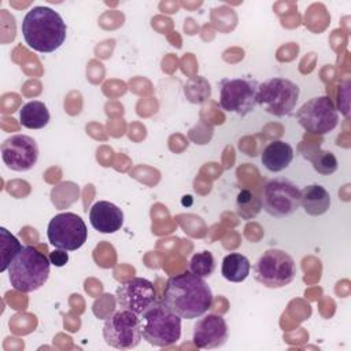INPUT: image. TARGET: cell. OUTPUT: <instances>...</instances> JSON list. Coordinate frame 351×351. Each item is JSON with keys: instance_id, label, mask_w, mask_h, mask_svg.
<instances>
[{"instance_id": "3", "label": "cell", "mask_w": 351, "mask_h": 351, "mask_svg": "<svg viewBox=\"0 0 351 351\" xmlns=\"http://www.w3.org/2000/svg\"><path fill=\"white\" fill-rule=\"evenodd\" d=\"M51 270V261L32 245H25L8 266V280L14 289L29 293L41 288Z\"/></svg>"}, {"instance_id": "12", "label": "cell", "mask_w": 351, "mask_h": 351, "mask_svg": "<svg viewBox=\"0 0 351 351\" xmlns=\"http://www.w3.org/2000/svg\"><path fill=\"white\" fill-rule=\"evenodd\" d=\"M115 298L122 310H129L137 315H143L158 303L154 284L143 277H132L121 282Z\"/></svg>"}, {"instance_id": "2", "label": "cell", "mask_w": 351, "mask_h": 351, "mask_svg": "<svg viewBox=\"0 0 351 351\" xmlns=\"http://www.w3.org/2000/svg\"><path fill=\"white\" fill-rule=\"evenodd\" d=\"M25 43L34 51L51 53L66 40L67 26L60 14L49 7L37 5L30 8L22 21Z\"/></svg>"}, {"instance_id": "10", "label": "cell", "mask_w": 351, "mask_h": 351, "mask_svg": "<svg viewBox=\"0 0 351 351\" xmlns=\"http://www.w3.org/2000/svg\"><path fill=\"white\" fill-rule=\"evenodd\" d=\"M47 237L55 248L75 251L85 244L88 229L80 215L74 213H60L49 221Z\"/></svg>"}, {"instance_id": "16", "label": "cell", "mask_w": 351, "mask_h": 351, "mask_svg": "<svg viewBox=\"0 0 351 351\" xmlns=\"http://www.w3.org/2000/svg\"><path fill=\"white\" fill-rule=\"evenodd\" d=\"M293 159V148L282 140L270 141L262 151L261 162L271 173L285 170Z\"/></svg>"}, {"instance_id": "22", "label": "cell", "mask_w": 351, "mask_h": 351, "mask_svg": "<svg viewBox=\"0 0 351 351\" xmlns=\"http://www.w3.org/2000/svg\"><path fill=\"white\" fill-rule=\"evenodd\" d=\"M215 270V259L210 251H200L192 255L189 261V271L197 277H210Z\"/></svg>"}, {"instance_id": "18", "label": "cell", "mask_w": 351, "mask_h": 351, "mask_svg": "<svg viewBox=\"0 0 351 351\" xmlns=\"http://www.w3.org/2000/svg\"><path fill=\"white\" fill-rule=\"evenodd\" d=\"M251 270V263L248 258L240 252L228 254L221 266V274L225 280L230 282H241L244 281Z\"/></svg>"}, {"instance_id": "24", "label": "cell", "mask_w": 351, "mask_h": 351, "mask_svg": "<svg viewBox=\"0 0 351 351\" xmlns=\"http://www.w3.org/2000/svg\"><path fill=\"white\" fill-rule=\"evenodd\" d=\"M49 261H51V265L56 267H62L69 262V254L64 250L56 248L49 254Z\"/></svg>"}, {"instance_id": "11", "label": "cell", "mask_w": 351, "mask_h": 351, "mask_svg": "<svg viewBox=\"0 0 351 351\" xmlns=\"http://www.w3.org/2000/svg\"><path fill=\"white\" fill-rule=\"evenodd\" d=\"M299 125L310 133L326 134L339 123V112L328 96H317L303 103L296 111Z\"/></svg>"}, {"instance_id": "9", "label": "cell", "mask_w": 351, "mask_h": 351, "mask_svg": "<svg viewBox=\"0 0 351 351\" xmlns=\"http://www.w3.org/2000/svg\"><path fill=\"white\" fill-rule=\"evenodd\" d=\"M261 202L269 215L284 218L300 207V189L287 178H274L265 185Z\"/></svg>"}, {"instance_id": "23", "label": "cell", "mask_w": 351, "mask_h": 351, "mask_svg": "<svg viewBox=\"0 0 351 351\" xmlns=\"http://www.w3.org/2000/svg\"><path fill=\"white\" fill-rule=\"evenodd\" d=\"M308 160L313 163V167L317 173L322 176L333 174L337 170V159L333 152L330 151H321L318 149L315 154L307 156Z\"/></svg>"}, {"instance_id": "13", "label": "cell", "mask_w": 351, "mask_h": 351, "mask_svg": "<svg viewBox=\"0 0 351 351\" xmlns=\"http://www.w3.org/2000/svg\"><path fill=\"white\" fill-rule=\"evenodd\" d=\"M1 158L5 166L14 171H27L38 159L36 140L26 134H14L1 144Z\"/></svg>"}, {"instance_id": "25", "label": "cell", "mask_w": 351, "mask_h": 351, "mask_svg": "<svg viewBox=\"0 0 351 351\" xmlns=\"http://www.w3.org/2000/svg\"><path fill=\"white\" fill-rule=\"evenodd\" d=\"M192 203V196H184V199H182V204H191Z\"/></svg>"}, {"instance_id": "7", "label": "cell", "mask_w": 351, "mask_h": 351, "mask_svg": "<svg viewBox=\"0 0 351 351\" xmlns=\"http://www.w3.org/2000/svg\"><path fill=\"white\" fill-rule=\"evenodd\" d=\"M300 89L291 80L274 77L258 88V104L274 117L289 115L296 107Z\"/></svg>"}, {"instance_id": "14", "label": "cell", "mask_w": 351, "mask_h": 351, "mask_svg": "<svg viewBox=\"0 0 351 351\" xmlns=\"http://www.w3.org/2000/svg\"><path fill=\"white\" fill-rule=\"evenodd\" d=\"M229 337L225 318L219 314H203L193 325L192 340L197 348L214 350L222 347Z\"/></svg>"}, {"instance_id": "1", "label": "cell", "mask_w": 351, "mask_h": 351, "mask_svg": "<svg viewBox=\"0 0 351 351\" xmlns=\"http://www.w3.org/2000/svg\"><path fill=\"white\" fill-rule=\"evenodd\" d=\"M214 302V295L204 278L191 271L169 277L162 303L182 319H195L206 314Z\"/></svg>"}, {"instance_id": "4", "label": "cell", "mask_w": 351, "mask_h": 351, "mask_svg": "<svg viewBox=\"0 0 351 351\" xmlns=\"http://www.w3.org/2000/svg\"><path fill=\"white\" fill-rule=\"evenodd\" d=\"M181 319L163 303H156L140 315L143 339L155 347L173 346L181 337Z\"/></svg>"}, {"instance_id": "15", "label": "cell", "mask_w": 351, "mask_h": 351, "mask_svg": "<svg viewBox=\"0 0 351 351\" xmlns=\"http://www.w3.org/2000/svg\"><path fill=\"white\" fill-rule=\"evenodd\" d=\"M89 221L100 233H115L123 225L122 210L107 200L96 202L89 210Z\"/></svg>"}, {"instance_id": "5", "label": "cell", "mask_w": 351, "mask_h": 351, "mask_svg": "<svg viewBox=\"0 0 351 351\" xmlns=\"http://www.w3.org/2000/svg\"><path fill=\"white\" fill-rule=\"evenodd\" d=\"M296 276L293 258L282 250H266L254 265L255 280L266 288L277 289L289 285Z\"/></svg>"}, {"instance_id": "20", "label": "cell", "mask_w": 351, "mask_h": 351, "mask_svg": "<svg viewBox=\"0 0 351 351\" xmlns=\"http://www.w3.org/2000/svg\"><path fill=\"white\" fill-rule=\"evenodd\" d=\"M236 210L241 219L250 221L262 210L261 197H256V195L250 189H241L236 199Z\"/></svg>"}, {"instance_id": "17", "label": "cell", "mask_w": 351, "mask_h": 351, "mask_svg": "<svg viewBox=\"0 0 351 351\" xmlns=\"http://www.w3.org/2000/svg\"><path fill=\"white\" fill-rule=\"evenodd\" d=\"M300 206L308 215H322L330 207V195L322 185H307L300 191Z\"/></svg>"}, {"instance_id": "8", "label": "cell", "mask_w": 351, "mask_h": 351, "mask_svg": "<svg viewBox=\"0 0 351 351\" xmlns=\"http://www.w3.org/2000/svg\"><path fill=\"white\" fill-rule=\"evenodd\" d=\"M103 337L108 346L118 350L137 347L143 337L140 315L122 308L111 314L104 321Z\"/></svg>"}, {"instance_id": "6", "label": "cell", "mask_w": 351, "mask_h": 351, "mask_svg": "<svg viewBox=\"0 0 351 351\" xmlns=\"http://www.w3.org/2000/svg\"><path fill=\"white\" fill-rule=\"evenodd\" d=\"M259 82L254 78H222L219 82V106L223 111L245 117L258 104Z\"/></svg>"}, {"instance_id": "21", "label": "cell", "mask_w": 351, "mask_h": 351, "mask_svg": "<svg viewBox=\"0 0 351 351\" xmlns=\"http://www.w3.org/2000/svg\"><path fill=\"white\" fill-rule=\"evenodd\" d=\"M0 236H1V241H0V248H1V267L0 271H5L8 270V266L11 263V261L16 256V254L23 248L22 244L19 243V240L11 234L5 228H0Z\"/></svg>"}, {"instance_id": "19", "label": "cell", "mask_w": 351, "mask_h": 351, "mask_svg": "<svg viewBox=\"0 0 351 351\" xmlns=\"http://www.w3.org/2000/svg\"><path fill=\"white\" fill-rule=\"evenodd\" d=\"M49 111L40 100H32L22 106L19 111V122L27 129H43L49 122Z\"/></svg>"}]
</instances>
